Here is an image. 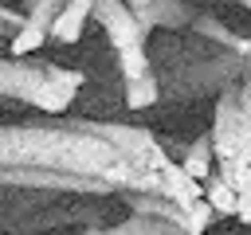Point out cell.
Returning a JSON list of instances; mask_svg holds the SVG:
<instances>
[{"instance_id":"1","label":"cell","mask_w":251,"mask_h":235,"mask_svg":"<svg viewBox=\"0 0 251 235\" xmlns=\"http://www.w3.org/2000/svg\"><path fill=\"white\" fill-rule=\"evenodd\" d=\"M0 188L118 196L157 192V168L122 157L90 118H55L0 125Z\"/></svg>"},{"instance_id":"2","label":"cell","mask_w":251,"mask_h":235,"mask_svg":"<svg viewBox=\"0 0 251 235\" xmlns=\"http://www.w3.org/2000/svg\"><path fill=\"white\" fill-rule=\"evenodd\" d=\"M82 86H86L82 70L43 63V59H27V55L0 59V98L35 106L39 114H63L78 98Z\"/></svg>"},{"instance_id":"3","label":"cell","mask_w":251,"mask_h":235,"mask_svg":"<svg viewBox=\"0 0 251 235\" xmlns=\"http://www.w3.org/2000/svg\"><path fill=\"white\" fill-rule=\"evenodd\" d=\"M243 74H247L243 51H224V47H220V51L196 59V63H184V67L165 70L157 82H161V98H169V102H184V98L220 94L224 86H235Z\"/></svg>"},{"instance_id":"4","label":"cell","mask_w":251,"mask_h":235,"mask_svg":"<svg viewBox=\"0 0 251 235\" xmlns=\"http://www.w3.org/2000/svg\"><path fill=\"white\" fill-rule=\"evenodd\" d=\"M90 20L102 24V31H106L114 55H118V51H141V47L149 43V31L141 27L137 12H133L126 0H94Z\"/></svg>"},{"instance_id":"5","label":"cell","mask_w":251,"mask_h":235,"mask_svg":"<svg viewBox=\"0 0 251 235\" xmlns=\"http://www.w3.org/2000/svg\"><path fill=\"white\" fill-rule=\"evenodd\" d=\"M94 129L122 153V157H129L133 164H141V168H161L165 161H173L165 149H161V141L149 133V129H141V125H122V121H94Z\"/></svg>"},{"instance_id":"6","label":"cell","mask_w":251,"mask_h":235,"mask_svg":"<svg viewBox=\"0 0 251 235\" xmlns=\"http://www.w3.org/2000/svg\"><path fill=\"white\" fill-rule=\"evenodd\" d=\"M208 137H212V157H216V161H220V157H235L239 145L251 141L247 129H243V110H239L235 86H224V90L216 94V121H212Z\"/></svg>"},{"instance_id":"7","label":"cell","mask_w":251,"mask_h":235,"mask_svg":"<svg viewBox=\"0 0 251 235\" xmlns=\"http://www.w3.org/2000/svg\"><path fill=\"white\" fill-rule=\"evenodd\" d=\"M63 0H27L24 24L12 31V55H31L51 39V24L59 16Z\"/></svg>"},{"instance_id":"8","label":"cell","mask_w":251,"mask_h":235,"mask_svg":"<svg viewBox=\"0 0 251 235\" xmlns=\"http://www.w3.org/2000/svg\"><path fill=\"white\" fill-rule=\"evenodd\" d=\"M141 27L153 31V27H165V31H188V24L196 20V4L192 0H145L141 8H133Z\"/></svg>"},{"instance_id":"9","label":"cell","mask_w":251,"mask_h":235,"mask_svg":"<svg viewBox=\"0 0 251 235\" xmlns=\"http://www.w3.org/2000/svg\"><path fill=\"white\" fill-rule=\"evenodd\" d=\"M157 192H161V196H169L176 208H188L192 200H200V196H204V180L188 176V172L180 168V161H165V164L157 168Z\"/></svg>"},{"instance_id":"10","label":"cell","mask_w":251,"mask_h":235,"mask_svg":"<svg viewBox=\"0 0 251 235\" xmlns=\"http://www.w3.org/2000/svg\"><path fill=\"white\" fill-rule=\"evenodd\" d=\"M188 31L200 35V39H208V43H216V47H224V51H243V43H247L227 20H216L208 12H196V20L188 24Z\"/></svg>"},{"instance_id":"11","label":"cell","mask_w":251,"mask_h":235,"mask_svg":"<svg viewBox=\"0 0 251 235\" xmlns=\"http://www.w3.org/2000/svg\"><path fill=\"white\" fill-rule=\"evenodd\" d=\"M118 196L126 200V208L133 215H157V219H173V223H180V215H184V208H176L161 192H118Z\"/></svg>"},{"instance_id":"12","label":"cell","mask_w":251,"mask_h":235,"mask_svg":"<svg viewBox=\"0 0 251 235\" xmlns=\"http://www.w3.org/2000/svg\"><path fill=\"white\" fill-rule=\"evenodd\" d=\"M122 98L129 110H145L161 98V82H157V70H145L137 78H122Z\"/></svg>"},{"instance_id":"13","label":"cell","mask_w":251,"mask_h":235,"mask_svg":"<svg viewBox=\"0 0 251 235\" xmlns=\"http://www.w3.org/2000/svg\"><path fill=\"white\" fill-rule=\"evenodd\" d=\"M180 168L188 172V176H196V180H204V176H212V137L208 133H200L188 149H184V161H180Z\"/></svg>"},{"instance_id":"14","label":"cell","mask_w":251,"mask_h":235,"mask_svg":"<svg viewBox=\"0 0 251 235\" xmlns=\"http://www.w3.org/2000/svg\"><path fill=\"white\" fill-rule=\"evenodd\" d=\"M204 200L216 215H235V184H227L224 176H204Z\"/></svg>"},{"instance_id":"15","label":"cell","mask_w":251,"mask_h":235,"mask_svg":"<svg viewBox=\"0 0 251 235\" xmlns=\"http://www.w3.org/2000/svg\"><path fill=\"white\" fill-rule=\"evenodd\" d=\"M216 219V212H212V204L200 196V200H192L188 208H184V215H180V231L184 235H204V227Z\"/></svg>"},{"instance_id":"16","label":"cell","mask_w":251,"mask_h":235,"mask_svg":"<svg viewBox=\"0 0 251 235\" xmlns=\"http://www.w3.org/2000/svg\"><path fill=\"white\" fill-rule=\"evenodd\" d=\"M235 219L251 227V164L235 176Z\"/></svg>"},{"instance_id":"17","label":"cell","mask_w":251,"mask_h":235,"mask_svg":"<svg viewBox=\"0 0 251 235\" xmlns=\"http://www.w3.org/2000/svg\"><path fill=\"white\" fill-rule=\"evenodd\" d=\"M20 24H24V12H16V8H4V4H0V27H4V31H16Z\"/></svg>"},{"instance_id":"18","label":"cell","mask_w":251,"mask_h":235,"mask_svg":"<svg viewBox=\"0 0 251 235\" xmlns=\"http://www.w3.org/2000/svg\"><path fill=\"white\" fill-rule=\"evenodd\" d=\"M243 63H247V74H251V39L243 43Z\"/></svg>"},{"instance_id":"19","label":"cell","mask_w":251,"mask_h":235,"mask_svg":"<svg viewBox=\"0 0 251 235\" xmlns=\"http://www.w3.org/2000/svg\"><path fill=\"white\" fill-rule=\"evenodd\" d=\"M192 4H231V0H192Z\"/></svg>"},{"instance_id":"20","label":"cell","mask_w":251,"mask_h":235,"mask_svg":"<svg viewBox=\"0 0 251 235\" xmlns=\"http://www.w3.org/2000/svg\"><path fill=\"white\" fill-rule=\"evenodd\" d=\"M126 4H129V8H141V4H145V0H126Z\"/></svg>"},{"instance_id":"21","label":"cell","mask_w":251,"mask_h":235,"mask_svg":"<svg viewBox=\"0 0 251 235\" xmlns=\"http://www.w3.org/2000/svg\"><path fill=\"white\" fill-rule=\"evenodd\" d=\"M235 4H243V8H247V12H251V0H235Z\"/></svg>"},{"instance_id":"22","label":"cell","mask_w":251,"mask_h":235,"mask_svg":"<svg viewBox=\"0 0 251 235\" xmlns=\"http://www.w3.org/2000/svg\"><path fill=\"white\" fill-rule=\"evenodd\" d=\"M0 31H4V27H0Z\"/></svg>"}]
</instances>
